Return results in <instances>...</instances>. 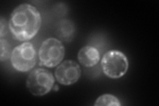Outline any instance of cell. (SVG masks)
I'll use <instances>...</instances> for the list:
<instances>
[{"label":"cell","instance_id":"cell-1","mask_svg":"<svg viewBox=\"0 0 159 106\" xmlns=\"http://www.w3.org/2000/svg\"><path fill=\"white\" fill-rule=\"evenodd\" d=\"M41 22V16L39 10L31 4L23 3L11 13L9 29L15 39L27 42L37 34Z\"/></svg>","mask_w":159,"mask_h":106},{"label":"cell","instance_id":"cell-2","mask_svg":"<svg viewBox=\"0 0 159 106\" xmlns=\"http://www.w3.org/2000/svg\"><path fill=\"white\" fill-rule=\"evenodd\" d=\"M65 54V48L60 40L49 38L44 41L38 52L40 66L53 68L62 62Z\"/></svg>","mask_w":159,"mask_h":106},{"label":"cell","instance_id":"cell-3","mask_svg":"<svg viewBox=\"0 0 159 106\" xmlns=\"http://www.w3.org/2000/svg\"><path fill=\"white\" fill-rule=\"evenodd\" d=\"M37 58L36 49L30 42H25L15 47L10 57L12 67L21 72L33 69L36 64Z\"/></svg>","mask_w":159,"mask_h":106},{"label":"cell","instance_id":"cell-4","mask_svg":"<svg viewBox=\"0 0 159 106\" xmlns=\"http://www.w3.org/2000/svg\"><path fill=\"white\" fill-rule=\"evenodd\" d=\"M101 66L104 74L107 77L117 79L123 76L127 72L129 61L122 52L111 50L103 56Z\"/></svg>","mask_w":159,"mask_h":106},{"label":"cell","instance_id":"cell-5","mask_svg":"<svg viewBox=\"0 0 159 106\" xmlns=\"http://www.w3.org/2000/svg\"><path fill=\"white\" fill-rule=\"evenodd\" d=\"M54 82V77L49 70L37 68L33 70L28 76L26 85L32 95L43 96L52 90Z\"/></svg>","mask_w":159,"mask_h":106},{"label":"cell","instance_id":"cell-6","mask_svg":"<svg viewBox=\"0 0 159 106\" xmlns=\"http://www.w3.org/2000/svg\"><path fill=\"white\" fill-rule=\"evenodd\" d=\"M81 68L74 60H67L60 64L54 72L57 82L62 85L75 84L81 76Z\"/></svg>","mask_w":159,"mask_h":106},{"label":"cell","instance_id":"cell-7","mask_svg":"<svg viewBox=\"0 0 159 106\" xmlns=\"http://www.w3.org/2000/svg\"><path fill=\"white\" fill-rule=\"evenodd\" d=\"M78 59L79 62L84 67L90 68L99 62L100 54L96 48L92 46H85L79 50Z\"/></svg>","mask_w":159,"mask_h":106},{"label":"cell","instance_id":"cell-8","mask_svg":"<svg viewBox=\"0 0 159 106\" xmlns=\"http://www.w3.org/2000/svg\"><path fill=\"white\" fill-rule=\"evenodd\" d=\"M74 33H75V27L71 21L62 20L58 23L57 35L64 41H71L74 38Z\"/></svg>","mask_w":159,"mask_h":106},{"label":"cell","instance_id":"cell-9","mask_svg":"<svg viewBox=\"0 0 159 106\" xmlns=\"http://www.w3.org/2000/svg\"><path fill=\"white\" fill-rule=\"evenodd\" d=\"M94 105H108V106H120L121 103L119 99L115 95L111 94H103L99 96L96 100Z\"/></svg>","mask_w":159,"mask_h":106},{"label":"cell","instance_id":"cell-10","mask_svg":"<svg viewBox=\"0 0 159 106\" xmlns=\"http://www.w3.org/2000/svg\"><path fill=\"white\" fill-rule=\"evenodd\" d=\"M0 51H1V56H0V60L2 62L6 60L11 57V46L9 42L6 39L1 38L0 39Z\"/></svg>","mask_w":159,"mask_h":106},{"label":"cell","instance_id":"cell-11","mask_svg":"<svg viewBox=\"0 0 159 106\" xmlns=\"http://www.w3.org/2000/svg\"><path fill=\"white\" fill-rule=\"evenodd\" d=\"M0 26H1V30H0V37L1 38H3L4 35L7 34V30H6V23L5 21V19L2 17L0 20Z\"/></svg>","mask_w":159,"mask_h":106}]
</instances>
